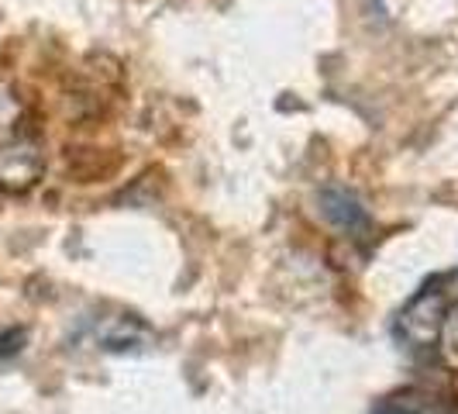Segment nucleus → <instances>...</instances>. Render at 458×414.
<instances>
[{
	"label": "nucleus",
	"mask_w": 458,
	"mask_h": 414,
	"mask_svg": "<svg viewBox=\"0 0 458 414\" xmlns=\"http://www.w3.org/2000/svg\"><path fill=\"white\" fill-rule=\"evenodd\" d=\"M445 328H448V298L441 290H420L396 318V332L411 349H435Z\"/></svg>",
	"instance_id": "f257e3e1"
},
{
	"label": "nucleus",
	"mask_w": 458,
	"mask_h": 414,
	"mask_svg": "<svg viewBox=\"0 0 458 414\" xmlns=\"http://www.w3.org/2000/svg\"><path fill=\"white\" fill-rule=\"evenodd\" d=\"M46 173V152L31 138H7L0 142V190L24 194L42 180Z\"/></svg>",
	"instance_id": "f03ea898"
},
{
	"label": "nucleus",
	"mask_w": 458,
	"mask_h": 414,
	"mask_svg": "<svg viewBox=\"0 0 458 414\" xmlns=\"http://www.w3.org/2000/svg\"><path fill=\"white\" fill-rule=\"evenodd\" d=\"M318 211H321V218L331 225V229H338L342 235H359V231L369 229V211L366 204L359 201V194L355 190H348V186H324L321 194H318Z\"/></svg>",
	"instance_id": "7ed1b4c3"
},
{
	"label": "nucleus",
	"mask_w": 458,
	"mask_h": 414,
	"mask_svg": "<svg viewBox=\"0 0 458 414\" xmlns=\"http://www.w3.org/2000/svg\"><path fill=\"white\" fill-rule=\"evenodd\" d=\"M97 339L111 352H128V349H141V345L148 342V328L135 322V318H111L97 332Z\"/></svg>",
	"instance_id": "20e7f679"
},
{
	"label": "nucleus",
	"mask_w": 458,
	"mask_h": 414,
	"mask_svg": "<svg viewBox=\"0 0 458 414\" xmlns=\"http://www.w3.org/2000/svg\"><path fill=\"white\" fill-rule=\"evenodd\" d=\"M21 121V97L11 91L7 83H0V142L14 138Z\"/></svg>",
	"instance_id": "39448f33"
},
{
	"label": "nucleus",
	"mask_w": 458,
	"mask_h": 414,
	"mask_svg": "<svg viewBox=\"0 0 458 414\" xmlns=\"http://www.w3.org/2000/svg\"><path fill=\"white\" fill-rule=\"evenodd\" d=\"M379 414H441V411H431V408H417V404H390V408H383Z\"/></svg>",
	"instance_id": "423d86ee"
}]
</instances>
